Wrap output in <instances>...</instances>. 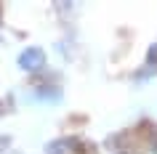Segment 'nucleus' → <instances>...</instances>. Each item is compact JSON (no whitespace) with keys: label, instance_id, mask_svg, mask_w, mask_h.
<instances>
[{"label":"nucleus","instance_id":"obj_5","mask_svg":"<svg viewBox=\"0 0 157 154\" xmlns=\"http://www.w3.org/2000/svg\"><path fill=\"white\" fill-rule=\"evenodd\" d=\"M149 146H152V152H157V128L149 130Z\"/></svg>","mask_w":157,"mask_h":154},{"label":"nucleus","instance_id":"obj_1","mask_svg":"<svg viewBox=\"0 0 157 154\" xmlns=\"http://www.w3.org/2000/svg\"><path fill=\"white\" fill-rule=\"evenodd\" d=\"M19 66L24 69V72H40L43 66H45V51L32 45V48H24L19 53Z\"/></svg>","mask_w":157,"mask_h":154},{"label":"nucleus","instance_id":"obj_4","mask_svg":"<svg viewBox=\"0 0 157 154\" xmlns=\"http://www.w3.org/2000/svg\"><path fill=\"white\" fill-rule=\"evenodd\" d=\"M147 64H149V66H157V43H155V45H149V51H147Z\"/></svg>","mask_w":157,"mask_h":154},{"label":"nucleus","instance_id":"obj_7","mask_svg":"<svg viewBox=\"0 0 157 154\" xmlns=\"http://www.w3.org/2000/svg\"><path fill=\"white\" fill-rule=\"evenodd\" d=\"M0 19H3V6H0Z\"/></svg>","mask_w":157,"mask_h":154},{"label":"nucleus","instance_id":"obj_2","mask_svg":"<svg viewBox=\"0 0 157 154\" xmlns=\"http://www.w3.org/2000/svg\"><path fill=\"white\" fill-rule=\"evenodd\" d=\"M75 152H80V146L72 138H59V141L45 146V154H75Z\"/></svg>","mask_w":157,"mask_h":154},{"label":"nucleus","instance_id":"obj_3","mask_svg":"<svg viewBox=\"0 0 157 154\" xmlns=\"http://www.w3.org/2000/svg\"><path fill=\"white\" fill-rule=\"evenodd\" d=\"M37 98H43V101H59L61 98V90L45 85V88H37Z\"/></svg>","mask_w":157,"mask_h":154},{"label":"nucleus","instance_id":"obj_6","mask_svg":"<svg viewBox=\"0 0 157 154\" xmlns=\"http://www.w3.org/2000/svg\"><path fill=\"white\" fill-rule=\"evenodd\" d=\"M3 144H11V138H0V152L6 149V146H3Z\"/></svg>","mask_w":157,"mask_h":154}]
</instances>
